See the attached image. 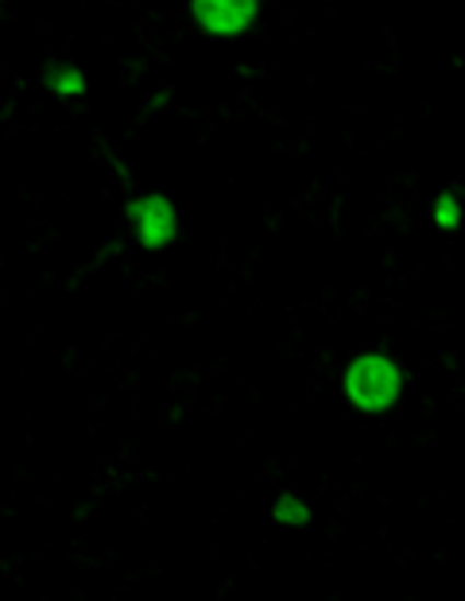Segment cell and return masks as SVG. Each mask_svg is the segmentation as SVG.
I'll return each mask as SVG.
<instances>
[{"label": "cell", "instance_id": "cell-5", "mask_svg": "<svg viewBox=\"0 0 465 601\" xmlns=\"http://www.w3.org/2000/svg\"><path fill=\"white\" fill-rule=\"evenodd\" d=\"M276 517H279V520H288V524H303V520H306V508L299 505L295 497H283V500L276 505Z\"/></svg>", "mask_w": 465, "mask_h": 601}, {"label": "cell", "instance_id": "cell-2", "mask_svg": "<svg viewBox=\"0 0 465 601\" xmlns=\"http://www.w3.org/2000/svg\"><path fill=\"white\" fill-rule=\"evenodd\" d=\"M195 16L218 35H233L256 16V0H195Z\"/></svg>", "mask_w": 465, "mask_h": 601}, {"label": "cell", "instance_id": "cell-6", "mask_svg": "<svg viewBox=\"0 0 465 601\" xmlns=\"http://www.w3.org/2000/svg\"><path fill=\"white\" fill-rule=\"evenodd\" d=\"M439 221L446 229H454L457 226V203L450 195H442V203H439Z\"/></svg>", "mask_w": 465, "mask_h": 601}, {"label": "cell", "instance_id": "cell-4", "mask_svg": "<svg viewBox=\"0 0 465 601\" xmlns=\"http://www.w3.org/2000/svg\"><path fill=\"white\" fill-rule=\"evenodd\" d=\"M47 82H51L55 90H62V94H78V90H82V74L70 67H55L51 74H47Z\"/></svg>", "mask_w": 465, "mask_h": 601}, {"label": "cell", "instance_id": "cell-1", "mask_svg": "<svg viewBox=\"0 0 465 601\" xmlns=\"http://www.w3.org/2000/svg\"><path fill=\"white\" fill-rule=\"evenodd\" d=\"M346 389L357 407H364V412H381V407H388L399 392L396 365L384 361V357H361V361L349 369Z\"/></svg>", "mask_w": 465, "mask_h": 601}, {"label": "cell", "instance_id": "cell-3", "mask_svg": "<svg viewBox=\"0 0 465 601\" xmlns=\"http://www.w3.org/2000/svg\"><path fill=\"white\" fill-rule=\"evenodd\" d=\"M132 221L136 233L144 245H163V241L175 238V210L167 206V198H144V203H132Z\"/></svg>", "mask_w": 465, "mask_h": 601}]
</instances>
